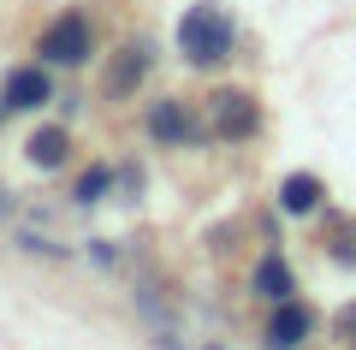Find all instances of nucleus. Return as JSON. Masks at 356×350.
Returning a JSON list of instances; mask_svg holds the SVG:
<instances>
[{
  "mask_svg": "<svg viewBox=\"0 0 356 350\" xmlns=\"http://www.w3.org/2000/svg\"><path fill=\"white\" fill-rule=\"evenodd\" d=\"M255 131H261V107H255V95H243V89H214V95H208V137L250 143Z\"/></svg>",
  "mask_w": 356,
  "mask_h": 350,
  "instance_id": "obj_2",
  "label": "nucleus"
},
{
  "mask_svg": "<svg viewBox=\"0 0 356 350\" xmlns=\"http://www.w3.org/2000/svg\"><path fill=\"white\" fill-rule=\"evenodd\" d=\"M315 333V315H309V303H297V297H285V303H273V315H267V350H297L303 338Z\"/></svg>",
  "mask_w": 356,
  "mask_h": 350,
  "instance_id": "obj_6",
  "label": "nucleus"
},
{
  "mask_svg": "<svg viewBox=\"0 0 356 350\" xmlns=\"http://www.w3.org/2000/svg\"><path fill=\"white\" fill-rule=\"evenodd\" d=\"M321 202H327V184H321L315 173H291V178L280 184V208H285V214H315Z\"/></svg>",
  "mask_w": 356,
  "mask_h": 350,
  "instance_id": "obj_10",
  "label": "nucleus"
},
{
  "mask_svg": "<svg viewBox=\"0 0 356 350\" xmlns=\"http://www.w3.org/2000/svg\"><path fill=\"white\" fill-rule=\"evenodd\" d=\"M327 255H332V262H344V267H356V220H344L339 232H332Z\"/></svg>",
  "mask_w": 356,
  "mask_h": 350,
  "instance_id": "obj_12",
  "label": "nucleus"
},
{
  "mask_svg": "<svg viewBox=\"0 0 356 350\" xmlns=\"http://www.w3.org/2000/svg\"><path fill=\"white\" fill-rule=\"evenodd\" d=\"M149 72H154V42H149V36H131L125 48L113 54L107 77H102L107 101H125V95H137V89H143V77H149Z\"/></svg>",
  "mask_w": 356,
  "mask_h": 350,
  "instance_id": "obj_4",
  "label": "nucleus"
},
{
  "mask_svg": "<svg viewBox=\"0 0 356 350\" xmlns=\"http://www.w3.org/2000/svg\"><path fill=\"white\" fill-rule=\"evenodd\" d=\"M54 101V83L42 65H18V72H6V89H0V107L6 113H36Z\"/></svg>",
  "mask_w": 356,
  "mask_h": 350,
  "instance_id": "obj_7",
  "label": "nucleus"
},
{
  "mask_svg": "<svg viewBox=\"0 0 356 350\" xmlns=\"http://www.w3.org/2000/svg\"><path fill=\"white\" fill-rule=\"evenodd\" d=\"M250 291H255V297H267V303H285V297L297 291V279H291V267H285V255H280V250H267L261 262H255Z\"/></svg>",
  "mask_w": 356,
  "mask_h": 350,
  "instance_id": "obj_9",
  "label": "nucleus"
},
{
  "mask_svg": "<svg viewBox=\"0 0 356 350\" xmlns=\"http://www.w3.org/2000/svg\"><path fill=\"white\" fill-rule=\"evenodd\" d=\"M113 166H89V173L83 178H77V190H72V202H77V208H95V202H102L107 196V190H113Z\"/></svg>",
  "mask_w": 356,
  "mask_h": 350,
  "instance_id": "obj_11",
  "label": "nucleus"
},
{
  "mask_svg": "<svg viewBox=\"0 0 356 350\" xmlns=\"http://www.w3.org/2000/svg\"><path fill=\"white\" fill-rule=\"evenodd\" d=\"M36 54H42V65H83L89 54H95V30H89L83 13H60L48 30H42Z\"/></svg>",
  "mask_w": 356,
  "mask_h": 350,
  "instance_id": "obj_3",
  "label": "nucleus"
},
{
  "mask_svg": "<svg viewBox=\"0 0 356 350\" xmlns=\"http://www.w3.org/2000/svg\"><path fill=\"white\" fill-rule=\"evenodd\" d=\"M24 154H30V166H36V173H65V161H72V131H65V125L30 131Z\"/></svg>",
  "mask_w": 356,
  "mask_h": 350,
  "instance_id": "obj_8",
  "label": "nucleus"
},
{
  "mask_svg": "<svg viewBox=\"0 0 356 350\" xmlns=\"http://www.w3.org/2000/svg\"><path fill=\"white\" fill-rule=\"evenodd\" d=\"M0 214H6V190H0Z\"/></svg>",
  "mask_w": 356,
  "mask_h": 350,
  "instance_id": "obj_14",
  "label": "nucleus"
},
{
  "mask_svg": "<svg viewBox=\"0 0 356 350\" xmlns=\"http://www.w3.org/2000/svg\"><path fill=\"white\" fill-rule=\"evenodd\" d=\"M143 131H149L161 149H178V143H196V137H202V125L191 119V107H184L178 95H161V101H154L149 119H143Z\"/></svg>",
  "mask_w": 356,
  "mask_h": 350,
  "instance_id": "obj_5",
  "label": "nucleus"
},
{
  "mask_svg": "<svg viewBox=\"0 0 356 350\" xmlns=\"http://www.w3.org/2000/svg\"><path fill=\"white\" fill-rule=\"evenodd\" d=\"M332 333H339L344 350H356V303H344V309L332 315Z\"/></svg>",
  "mask_w": 356,
  "mask_h": 350,
  "instance_id": "obj_13",
  "label": "nucleus"
},
{
  "mask_svg": "<svg viewBox=\"0 0 356 350\" xmlns=\"http://www.w3.org/2000/svg\"><path fill=\"white\" fill-rule=\"evenodd\" d=\"M232 48H238V24H232L226 6H214V0H202V6H191V13L178 18V54L191 65H226Z\"/></svg>",
  "mask_w": 356,
  "mask_h": 350,
  "instance_id": "obj_1",
  "label": "nucleus"
}]
</instances>
